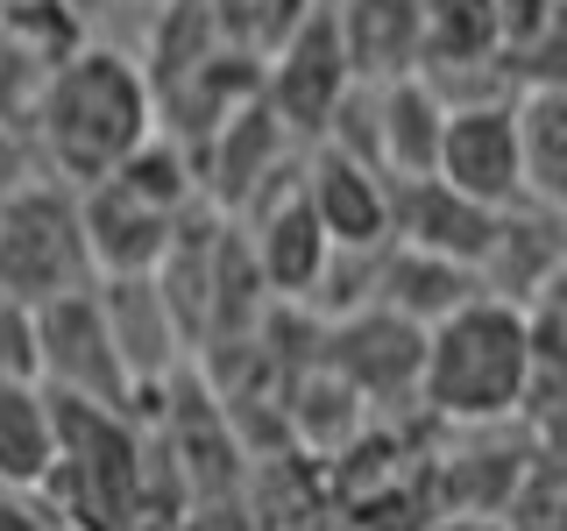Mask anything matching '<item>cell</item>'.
I'll return each instance as SVG.
<instances>
[{
    "label": "cell",
    "mask_w": 567,
    "mask_h": 531,
    "mask_svg": "<svg viewBox=\"0 0 567 531\" xmlns=\"http://www.w3.org/2000/svg\"><path fill=\"white\" fill-rule=\"evenodd\" d=\"M29 128H35L43 164H50V185L85 191L100 177H114L156 128V106H150L135 50L79 43L64 64H50L35 100H29Z\"/></svg>",
    "instance_id": "cell-1"
},
{
    "label": "cell",
    "mask_w": 567,
    "mask_h": 531,
    "mask_svg": "<svg viewBox=\"0 0 567 531\" xmlns=\"http://www.w3.org/2000/svg\"><path fill=\"white\" fill-rule=\"evenodd\" d=\"M554 389L532 368L525 312L504 298H468L440 326H425L419 347V404L447 418L454 433H496L511 418H546Z\"/></svg>",
    "instance_id": "cell-2"
},
{
    "label": "cell",
    "mask_w": 567,
    "mask_h": 531,
    "mask_svg": "<svg viewBox=\"0 0 567 531\" xmlns=\"http://www.w3.org/2000/svg\"><path fill=\"white\" fill-rule=\"evenodd\" d=\"M50 482H64V518L79 531H135L150 518V439L121 412H79V404H50Z\"/></svg>",
    "instance_id": "cell-3"
},
{
    "label": "cell",
    "mask_w": 567,
    "mask_h": 531,
    "mask_svg": "<svg viewBox=\"0 0 567 531\" xmlns=\"http://www.w3.org/2000/svg\"><path fill=\"white\" fill-rule=\"evenodd\" d=\"M0 291L22 312L93 291V262L79 241V206L64 185H14L0 199Z\"/></svg>",
    "instance_id": "cell-4"
},
{
    "label": "cell",
    "mask_w": 567,
    "mask_h": 531,
    "mask_svg": "<svg viewBox=\"0 0 567 531\" xmlns=\"http://www.w3.org/2000/svg\"><path fill=\"white\" fill-rule=\"evenodd\" d=\"M29 383L50 404L128 418L135 389H128V368L114 354V333H106L100 291H79V298H58V305L29 312Z\"/></svg>",
    "instance_id": "cell-5"
},
{
    "label": "cell",
    "mask_w": 567,
    "mask_h": 531,
    "mask_svg": "<svg viewBox=\"0 0 567 531\" xmlns=\"http://www.w3.org/2000/svg\"><path fill=\"white\" fill-rule=\"evenodd\" d=\"M348 85L354 79H348V58H341V35H333V14H327V0H319L306 22L262 58V106H270V121L298 149H312V142L327 135V121H333V106H341Z\"/></svg>",
    "instance_id": "cell-6"
},
{
    "label": "cell",
    "mask_w": 567,
    "mask_h": 531,
    "mask_svg": "<svg viewBox=\"0 0 567 531\" xmlns=\"http://www.w3.org/2000/svg\"><path fill=\"white\" fill-rule=\"evenodd\" d=\"M71 206H79V241H85V262H93V283L156 277L177 220H185V212L156 206L150 191H135L128 177H100V185L71 191Z\"/></svg>",
    "instance_id": "cell-7"
},
{
    "label": "cell",
    "mask_w": 567,
    "mask_h": 531,
    "mask_svg": "<svg viewBox=\"0 0 567 531\" xmlns=\"http://www.w3.org/2000/svg\"><path fill=\"white\" fill-rule=\"evenodd\" d=\"M241 220H248L241 256H248V270H256V283H262V298H277V305L312 298V283L327 277L333 241L319 235V220H312L306 191H298V177L284 191H270L256 212H241Z\"/></svg>",
    "instance_id": "cell-8"
},
{
    "label": "cell",
    "mask_w": 567,
    "mask_h": 531,
    "mask_svg": "<svg viewBox=\"0 0 567 531\" xmlns=\"http://www.w3.org/2000/svg\"><path fill=\"white\" fill-rule=\"evenodd\" d=\"M433 177H440L447 191H461L468 206H489V212L525 206V185H518V135H511V100H504V106H461V114H447Z\"/></svg>",
    "instance_id": "cell-9"
},
{
    "label": "cell",
    "mask_w": 567,
    "mask_h": 531,
    "mask_svg": "<svg viewBox=\"0 0 567 531\" xmlns=\"http://www.w3.org/2000/svg\"><path fill=\"white\" fill-rule=\"evenodd\" d=\"M298 191H306L319 235L341 248V256H369V248L390 241V185L369 164H354L341 149H306Z\"/></svg>",
    "instance_id": "cell-10"
},
{
    "label": "cell",
    "mask_w": 567,
    "mask_h": 531,
    "mask_svg": "<svg viewBox=\"0 0 567 531\" xmlns=\"http://www.w3.org/2000/svg\"><path fill=\"white\" fill-rule=\"evenodd\" d=\"M496 227L504 212L489 206H468L461 191H447L440 177H419V185H390V241L398 248H419V256H440L454 270H483Z\"/></svg>",
    "instance_id": "cell-11"
},
{
    "label": "cell",
    "mask_w": 567,
    "mask_h": 531,
    "mask_svg": "<svg viewBox=\"0 0 567 531\" xmlns=\"http://www.w3.org/2000/svg\"><path fill=\"white\" fill-rule=\"evenodd\" d=\"M440 128H447V106L419 79H390L369 85V156H377L383 185H419L440 164Z\"/></svg>",
    "instance_id": "cell-12"
},
{
    "label": "cell",
    "mask_w": 567,
    "mask_h": 531,
    "mask_svg": "<svg viewBox=\"0 0 567 531\" xmlns=\"http://www.w3.org/2000/svg\"><path fill=\"white\" fill-rule=\"evenodd\" d=\"M419 347H425V333L419 326H404V319H390V312H354L333 326V354H327V368L341 376L362 404H390L404 389V397L419 404Z\"/></svg>",
    "instance_id": "cell-13"
},
{
    "label": "cell",
    "mask_w": 567,
    "mask_h": 531,
    "mask_svg": "<svg viewBox=\"0 0 567 531\" xmlns=\"http://www.w3.org/2000/svg\"><path fill=\"white\" fill-rule=\"evenodd\" d=\"M100 291V312H106V333H114V354L121 368H128V389L142 404V389H156L177 368V354L192 341L177 333V319L164 305V291H156L150 277H121V283H93Z\"/></svg>",
    "instance_id": "cell-14"
},
{
    "label": "cell",
    "mask_w": 567,
    "mask_h": 531,
    "mask_svg": "<svg viewBox=\"0 0 567 531\" xmlns=\"http://www.w3.org/2000/svg\"><path fill=\"white\" fill-rule=\"evenodd\" d=\"M354 85H390L419 71V0H327Z\"/></svg>",
    "instance_id": "cell-15"
},
{
    "label": "cell",
    "mask_w": 567,
    "mask_h": 531,
    "mask_svg": "<svg viewBox=\"0 0 567 531\" xmlns=\"http://www.w3.org/2000/svg\"><path fill=\"white\" fill-rule=\"evenodd\" d=\"M511 135H518V185L532 212L567 206V93L560 85H518L511 100Z\"/></svg>",
    "instance_id": "cell-16"
},
{
    "label": "cell",
    "mask_w": 567,
    "mask_h": 531,
    "mask_svg": "<svg viewBox=\"0 0 567 531\" xmlns=\"http://www.w3.org/2000/svg\"><path fill=\"white\" fill-rule=\"evenodd\" d=\"M50 397L35 383H0V489H29L43 496L50 482Z\"/></svg>",
    "instance_id": "cell-17"
},
{
    "label": "cell",
    "mask_w": 567,
    "mask_h": 531,
    "mask_svg": "<svg viewBox=\"0 0 567 531\" xmlns=\"http://www.w3.org/2000/svg\"><path fill=\"white\" fill-rule=\"evenodd\" d=\"M496 64V0H419V71Z\"/></svg>",
    "instance_id": "cell-18"
},
{
    "label": "cell",
    "mask_w": 567,
    "mask_h": 531,
    "mask_svg": "<svg viewBox=\"0 0 567 531\" xmlns=\"http://www.w3.org/2000/svg\"><path fill=\"white\" fill-rule=\"evenodd\" d=\"M496 518H504V531H567V468H560L554 439H532V454L511 475Z\"/></svg>",
    "instance_id": "cell-19"
},
{
    "label": "cell",
    "mask_w": 567,
    "mask_h": 531,
    "mask_svg": "<svg viewBox=\"0 0 567 531\" xmlns=\"http://www.w3.org/2000/svg\"><path fill=\"white\" fill-rule=\"evenodd\" d=\"M0 383H29V312L0 291Z\"/></svg>",
    "instance_id": "cell-20"
},
{
    "label": "cell",
    "mask_w": 567,
    "mask_h": 531,
    "mask_svg": "<svg viewBox=\"0 0 567 531\" xmlns=\"http://www.w3.org/2000/svg\"><path fill=\"white\" fill-rule=\"evenodd\" d=\"M0 531H64V524H50V510L29 489H0Z\"/></svg>",
    "instance_id": "cell-21"
},
{
    "label": "cell",
    "mask_w": 567,
    "mask_h": 531,
    "mask_svg": "<svg viewBox=\"0 0 567 531\" xmlns=\"http://www.w3.org/2000/svg\"><path fill=\"white\" fill-rule=\"evenodd\" d=\"M425 531H504V518H489V510H454V518H433Z\"/></svg>",
    "instance_id": "cell-22"
},
{
    "label": "cell",
    "mask_w": 567,
    "mask_h": 531,
    "mask_svg": "<svg viewBox=\"0 0 567 531\" xmlns=\"http://www.w3.org/2000/svg\"><path fill=\"white\" fill-rule=\"evenodd\" d=\"M14 8H35V0H0V14H14Z\"/></svg>",
    "instance_id": "cell-23"
}]
</instances>
